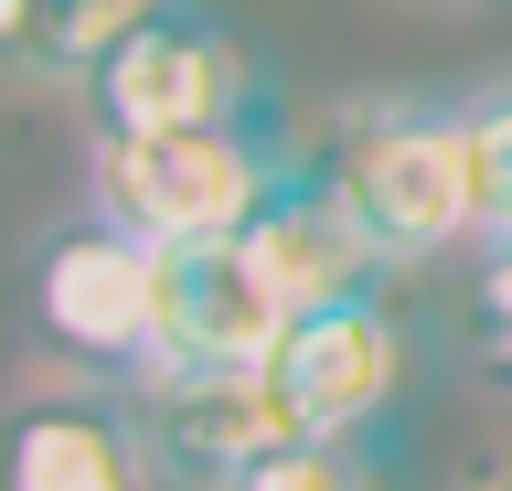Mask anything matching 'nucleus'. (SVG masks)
<instances>
[{"label": "nucleus", "mask_w": 512, "mask_h": 491, "mask_svg": "<svg viewBox=\"0 0 512 491\" xmlns=\"http://www.w3.org/2000/svg\"><path fill=\"white\" fill-rule=\"evenodd\" d=\"M320 182L352 203V225L374 235V257L438 267L480 246V171H470V86H395V97H342L331 129L310 139Z\"/></svg>", "instance_id": "f257e3e1"}, {"label": "nucleus", "mask_w": 512, "mask_h": 491, "mask_svg": "<svg viewBox=\"0 0 512 491\" xmlns=\"http://www.w3.org/2000/svg\"><path fill=\"white\" fill-rule=\"evenodd\" d=\"M299 171V139L267 118H224V129H139L86 150V203L139 246H214L246 235V214Z\"/></svg>", "instance_id": "f03ea898"}, {"label": "nucleus", "mask_w": 512, "mask_h": 491, "mask_svg": "<svg viewBox=\"0 0 512 491\" xmlns=\"http://www.w3.org/2000/svg\"><path fill=\"white\" fill-rule=\"evenodd\" d=\"M22 331L54 374L86 385H150L160 374V246H139L107 214H64L32 235L22 267Z\"/></svg>", "instance_id": "7ed1b4c3"}, {"label": "nucleus", "mask_w": 512, "mask_h": 491, "mask_svg": "<svg viewBox=\"0 0 512 491\" xmlns=\"http://www.w3.org/2000/svg\"><path fill=\"white\" fill-rule=\"evenodd\" d=\"M224 118H267V65L256 43L203 11V0H150L118 33V54L86 75V129L139 139V129H224Z\"/></svg>", "instance_id": "20e7f679"}, {"label": "nucleus", "mask_w": 512, "mask_h": 491, "mask_svg": "<svg viewBox=\"0 0 512 491\" xmlns=\"http://www.w3.org/2000/svg\"><path fill=\"white\" fill-rule=\"evenodd\" d=\"M139 395V427H150V459L171 491H235L246 470H267L278 449H299L310 427L288 406L278 363H235V374H150Z\"/></svg>", "instance_id": "39448f33"}, {"label": "nucleus", "mask_w": 512, "mask_h": 491, "mask_svg": "<svg viewBox=\"0 0 512 491\" xmlns=\"http://www.w3.org/2000/svg\"><path fill=\"white\" fill-rule=\"evenodd\" d=\"M0 491H171L139 427L128 385H86V374H43L11 395L0 427Z\"/></svg>", "instance_id": "423d86ee"}, {"label": "nucleus", "mask_w": 512, "mask_h": 491, "mask_svg": "<svg viewBox=\"0 0 512 491\" xmlns=\"http://www.w3.org/2000/svg\"><path fill=\"white\" fill-rule=\"evenodd\" d=\"M278 385H288V406H299L310 438H384V417H395L406 385H416L406 310L374 289V299H331V310H310V321H288Z\"/></svg>", "instance_id": "0eeeda50"}, {"label": "nucleus", "mask_w": 512, "mask_h": 491, "mask_svg": "<svg viewBox=\"0 0 512 491\" xmlns=\"http://www.w3.org/2000/svg\"><path fill=\"white\" fill-rule=\"evenodd\" d=\"M288 310L235 235L214 246H160V374H235V363H278Z\"/></svg>", "instance_id": "6e6552de"}, {"label": "nucleus", "mask_w": 512, "mask_h": 491, "mask_svg": "<svg viewBox=\"0 0 512 491\" xmlns=\"http://www.w3.org/2000/svg\"><path fill=\"white\" fill-rule=\"evenodd\" d=\"M235 246L256 257V278H267L299 321H310V310H331V299H374L384 278H395V267L374 257V235L352 225V203L320 182L310 150H299V171H288L278 193L246 214V235H235Z\"/></svg>", "instance_id": "1a4fd4ad"}, {"label": "nucleus", "mask_w": 512, "mask_h": 491, "mask_svg": "<svg viewBox=\"0 0 512 491\" xmlns=\"http://www.w3.org/2000/svg\"><path fill=\"white\" fill-rule=\"evenodd\" d=\"M150 0H0V43H11V75L32 86H75L118 54V33L139 22Z\"/></svg>", "instance_id": "9d476101"}, {"label": "nucleus", "mask_w": 512, "mask_h": 491, "mask_svg": "<svg viewBox=\"0 0 512 491\" xmlns=\"http://www.w3.org/2000/svg\"><path fill=\"white\" fill-rule=\"evenodd\" d=\"M470 171H480V246H512V75L470 86Z\"/></svg>", "instance_id": "9b49d317"}, {"label": "nucleus", "mask_w": 512, "mask_h": 491, "mask_svg": "<svg viewBox=\"0 0 512 491\" xmlns=\"http://www.w3.org/2000/svg\"><path fill=\"white\" fill-rule=\"evenodd\" d=\"M235 491H384V459H374V438H299L267 470H246Z\"/></svg>", "instance_id": "f8f14e48"}, {"label": "nucleus", "mask_w": 512, "mask_h": 491, "mask_svg": "<svg viewBox=\"0 0 512 491\" xmlns=\"http://www.w3.org/2000/svg\"><path fill=\"white\" fill-rule=\"evenodd\" d=\"M459 491H512V459H502V470H480V481H459Z\"/></svg>", "instance_id": "ddd939ff"}]
</instances>
